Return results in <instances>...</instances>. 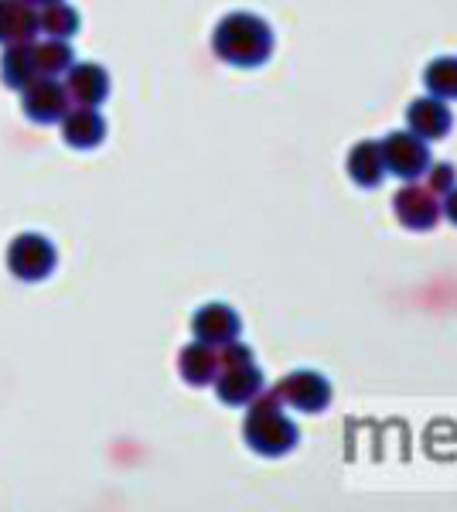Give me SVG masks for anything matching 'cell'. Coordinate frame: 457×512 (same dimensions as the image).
Masks as SVG:
<instances>
[{
    "label": "cell",
    "instance_id": "d6986e66",
    "mask_svg": "<svg viewBox=\"0 0 457 512\" xmlns=\"http://www.w3.org/2000/svg\"><path fill=\"white\" fill-rule=\"evenodd\" d=\"M423 82H427L430 96L457 99V59H437L427 72H423Z\"/></svg>",
    "mask_w": 457,
    "mask_h": 512
},
{
    "label": "cell",
    "instance_id": "7a4b0ae2",
    "mask_svg": "<svg viewBox=\"0 0 457 512\" xmlns=\"http://www.w3.org/2000/svg\"><path fill=\"white\" fill-rule=\"evenodd\" d=\"M243 434H246L249 448H253L256 454H267V458H280V454H287L297 444V437H301L294 420L280 410L277 396H263V400L256 396L253 407H249Z\"/></svg>",
    "mask_w": 457,
    "mask_h": 512
},
{
    "label": "cell",
    "instance_id": "8fae6325",
    "mask_svg": "<svg viewBox=\"0 0 457 512\" xmlns=\"http://www.w3.org/2000/svg\"><path fill=\"white\" fill-rule=\"evenodd\" d=\"M396 216L410 229H434V222L440 219V205L430 188L406 185L403 192L396 195Z\"/></svg>",
    "mask_w": 457,
    "mask_h": 512
},
{
    "label": "cell",
    "instance_id": "9a60e30c",
    "mask_svg": "<svg viewBox=\"0 0 457 512\" xmlns=\"http://www.w3.org/2000/svg\"><path fill=\"white\" fill-rule=\"evenodd\" d=\"M348 175L362 188L382 185V178H386V161H382V147L376 140H362V144L352 147V154H348Z\"/></svg>",
    "mask_w": 457,
    "mask_h": 512
},
{
    "label": "cell",
    "instance_id": "4fadbf2b",
    "mask_svg": "<svg viewBox=\"0 0 457 512\" xmlns=\"http://www.w3.org/2000/svg\"><path fill=\"white\" fill-rule=\"evenodd\" d=\"M406 120H410V134H417L420 140H440L451 130V110H447V103L437 96L417 99V103L406 110Z\"/></svg>",
    "mask_w": 457,
    "mask_h": 512
},
{
    "label": "cell",
    "instance_id": "6da1fadb",
    "mask_svg": "<svg viewBox=\"0 0 457 512\" xmlns=\"http://www.w3.org/2000/svg\"><path fill=\"white\" fill-rule=\"evenodd\" d=\"M212 48L222 62L253 69V65H263L270 59L273 31H270V24L263 18H256V14H229V18L219 21V28H215Z\"/></svg>",
    "mask_w": 457,
    "mask_h": 512
},
{
    "label": "cell",
    "instance_id": "277c9868",
    "mask_svg": "<svg viewBox=\"0 0 457 512\" xmlns=\"http://www.w3.org/2000/svg\"><path fill=\"white\" fill-rule=\"evenodd\" d=\"M7 267L18 280H45L55 270V243L38 233H21L7 246Z\"/></svg>",
    "mask_w": 457,
    "mask_h": 512
},
{
    "label": "cell",
    "instance_id": "e0dca14e",
    "mask_svg": "<svg viewBox=\"0 0 457 512\" xmlns=\"http://www.w3.org/2000/svg\"><path fill=\"white\" fill-rule=\"evenodd\" d=\"M31 52H35L38 76H62L72 69L76 52L65 38H45V41H31Z\"/></svg>",
    "mask_w": 457,
    "mask_h": 512
},
{
    "label": "cell",
    "instance_id": "8992f818",
    "mask_svg": "<svg viewBox=\"0 0 457 512\" xmlns=\"http://www.w3.org/2000/svg\"><path fill=\"white\" fill-rule=\"evenodd\" d=\"M280 403H287V407L301 410V414H321L324 407L331 403V383L318 373H290L287 379H280V386L273 390Z\"/></svg>",
    "mask_w": 457,
    "mask_h": 512
},
{
    "label": "cell",
    "instance_id": "52a82bcc",
    "mask_svg": "<svg viewBox=\"0 0 457 512\" xmlns=\"http://www.w3.org/2000/svg\"><path fill=\"white\" fill-rule=\"evenodd\" d=\"M215 390H219V400L229 403V407H246L256 396H263V373L256 369L253 359L229 362V366H219Z\"/></svg>",
    "mask_w": 457,
    "mask_h": 512
},
{
    "label": "cell",
    "instance_id": "ac0fdd59",
    "mask_svg": "<svg viewBox=\"0 0 457 512\" xmlns=\"http://www.w3.org/2000/svg\"><path fill=\"white\" fill-rule=\"evenodd\" d=\"M38 31L48 38H65L69 41L79 31V11L65 0H55V4H45V11L38 14Z\"/></svg>",
    "mask_w": 457,
    "mask_h": 512
},
{
    "label": "cell",
    "instance_id": "7402d4cb",
    "mask_svg": "<svg viewBox=\"0 0 457 512\" xmlns=\"http://www.w3.org/2000/svg\"><path fill=\"white\" fill-rule=\"evenodd\" d=\"M31 7H45V4H55V0H28Z\"/></svg>",
    "mask_w": 457,
    "mask_h": 512
},
{
    "label": "cell",
    "instance_id": "44dd1931",
    "mask_svg": "<svg viewBox=\"0 0 457 512\" xmlns=\"http://www.w3.org/2000/svg\"><path fill=\"white\" fill-rule=\"evenodd\" d=\"M440 212H444V216L457 226V185L444 195V205H440Z\"/></svg>",
    "mask_w": 457,
    "mask_h": 512
},
{
    "label": "cell",
    "instance_id": "ffe728a7",
    "mask_svg": "<svg viewBox=\"0 0 457 512\" xmlns=\"http://www.w3.org/2000/svg\"><path fill=\"white\" fill-rule=\"evenodd\" d=\"M427 175H430V192H434V195H440V192H451V188H454V168H451V164H437V168H434V164H430V168H427Z\"/></svg>",
    "mask_w": 457,
    "mask_h": 512
},
{
    "label": "cell",
    "instance_id": "ba28073f",
    "mask_svg": "<svg viewBox=\"0 0 457 512\" xmlns=\"http://www.w3.org/2000/svg\"><path fill=\"white\" fill-rule=\"evenodd\" d=\"M191 332H195L198 342H209L215 349H222V345L236 342L239 332H243V321H239V315L229 304H205L191 318Z\"/></svg>",
    "mask_w": 457,
    "mask_h": 512
},
{
    "label": "cell",
    "instance_id": "7c38bea8",
    "mask_svg": "<svg viewBox=\"0 0 457 512\" xmlns=\"http://www.w3.org/2000/svg\"><path fill=\"white\" fill-rule=\"evenodd\" d=\"M38 11L28 0H0V45H21L35 41Z\"/></svg>",
    "mask_w": 457,
    "mask_h": 512
},
{
    "label": "cell",
    "instance_id": "3957f363",
    "mask_svg": "<svg viewBox=\"0 0 457 512\" xmlns=\"http://www.w3.org/2000/svg\"><path fill=\"white\" fill-rule=\"evenodd\" d=\"M69 89L65 82H58V76H35L28 86L21 89V110L31 123H62V117L69 113Z\"/></svg>",
    "mask_w": 457,
    "mask_h": 512
},
{
    "label": "cell",
    "instance_id": "2e32d148",
    "mask_svg": "<svg viewBox=\"0 0 457 512\" xmlns=\"http://www.w3.org/2000/svg\"><path fill=\"white\" fill-rule=\"evenodd\" d=\"M0 76L11 89H24L31 79L38 76L35 65V52H31V41H21V45H7L4 59H0Z\"/></svg>",
    "mask_w": 457,
    "mask_h": 512
},
{
    "label": "cell",
    "instance_id": "5bb4252c",
    "mask_svg": "<svg viewBox=\"0 0 457 512\" xmlns=\"http://www.w3.org/2000/svg\"><path fill=\"white\" fill-rule=\"evenodd\" d=\"M178 369H181V379L191 383V386L215 383V376H219V352H215V345L198 342V338H195V342L181 352Z\"/></svg>",
    "mask_w": 457,
    "mask_h": 512
},
{
    "label": "cell",
    "instance_id": "5b68a950",
    "mask_svg": "<svg viewBox=\"0 0 457 512\" xmlns=\"http://www.w3.org/2000/svg\"><path fill=\"white\" fill-rule=\"evenodd\" d=\"M382 161H386V175H396L403 181H417L430 168V147L417 134H393L382 140Z\"/></svg>",
    "mask_w": 457,
    "mask_h": 512
},
{
    "label": "cell",
    "instance_id": "9c48e42d",
    "mask_svg": "<svg viewBox=\"0 0 457 512\" xmlns=\"http://www.w3.org/2000/svg\"><path fill=\"white\" fill-rule=\"evenodd\" d=\"M65 89L79 106H99L110 96V72L96 62H72L65 72Z\"/></svg>",
    "mask_w": 457,
    "mask_h": 512
},
{
    "label": "cell",
    "instance_id": "30bf717a",
    "mask_svg": "<svg viewBox=\"0 0 457 512\" xmlns=\"http://www.w3.org/2000/svg\"><path fill=\"white\" fill-rule=\"evenodd\" d=\"M62 137L69 147H79V151H93V147L103 144L106 137V120L99 113V106H79L69 110L62 117Z\"/></svg>",
    "mask_w": 457,
    "mask_h": 512
}]
</instances>
